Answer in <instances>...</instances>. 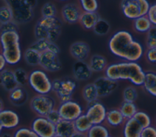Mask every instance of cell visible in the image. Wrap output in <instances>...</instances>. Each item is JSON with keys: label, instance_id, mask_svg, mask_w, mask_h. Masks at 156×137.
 Wrapping results in <instances>:
<instances>
[{"label": "cell", "instance_id": "2e32d148", "mask_svg": "<svg viewBox=\"0 0 156 137\" xmlns=\"http://www.w3.org/2000/svg\"><path fill=\"white\" fill-rule=\"evenodd\" d=\"M80 7L74 3L65 4L62 9L61 15L62 19L69 24H75L79 22L83 11Z\"/></svg>", "mask_w": 156, "mask_h": 137}, {"label": "cell", "instance_id": "7bdbcfd3", "mask_svg": "<svg viewBox=\"0 0 156 137\" xmlns=\"http://www.w3.org/2000/svg\"><path fill=\"white\" fill-rule=\"evenodd\" d=\"M8 31H17L18 32V27L17 23L12 20L7 23L1 24V33Z\"/></svg>", "mask_w": 156, "mask_h": 137}, {"label": "cell", "instance_id": "74e56055", "mask_svg": "<svg viewBox=\"0 0 156 137\" xmlns=\"http://www.w3.org/2000/svg\"><path fill=\"white\" fill-rule=\"evenodd\" d=\"M14 75L19 86H23L28 83L29 75L22 68H17L14 71Z\"/></svg>", "mask_w": 156, "mask_h": 137}, {"label": "cell", "instance_id": "7a4b0ae2", "mask_svg": "<svg viewBox=\"0 0 156 137\" xmlns=\"http://www.w3.org/2000/svg\"><path fill=\"white\" fill-rule=\"evenodd\" d=\"M146 72L136 61H124L110 64L105 70V76L118 81L129 80L136 86L143 85Z\"/></svg>", "mask_w": 156, "mask_h": 137}, {"label": "cell", "instance_id": "3957f363", "mask_svg": "<svg viewBox=\"0 0 156 137\" xmlns=\"http://www.w3.org/2000/svg\"><path fill=\"white\" fill-rule=\"evenodd\" d=\"M1 54L7 64L15 65L22 58V51L20 43V35L17 31H8L1 33Z\"/></svg>", "mask_w": 156, "mask_h": 137}, {"label": "cell", "instance_id": "d6986e66", "mask_svg": "<svg viewBox=\"0 0 156 137\" xmlns=\"http://www.w3.org/2000/svg\"><path fill=\"white\" fill-rule=\"evenodd\" d=\"M69 52L77 61H85L89 56L90 47L85 42L76 41L71 45Z\"/></svg>", "mask_w": 156, "mask_h": 137}, {"label": "cell", "instance_id": "6da1fadb", "mask_svg": "<svg viewBox=\"0 0 156 137\" xmlns=\"http://www.w3.org/2000/svg\"><path fill=\"white\" fill-rule=\"evenodd\" d=\"M108 48L112 54L127 61H137L143 54V47L126 30L115 33L108 41Z\"/></svg>", "mask_w": 156, "mask_h": 137}, {"label": "cell", "instance_id": "60d3db41", "mask_svg": "<svg viewBox=\"0 0 156 137\" xmlns=\"http://www.w3.org/2000/svg\"><path fill=\"white\" fill-rule=\"evenodd\" d=\"M50 41L46 39H37V40L33 43L30 47L35 49L40 53H42L46 51H48Z\"/></svg>", "mask_w": 156, "mask_h": 137}, {"label": "cell", "instance_id": "8992f818", "mask_svg": "<svg viewBox=\"0 0 156 137\" xmlns=\"http://www.w3.org/2000/svg\"><path fill=\"white\" fill-rule=\"evenodd\" d=\"M121 6L124 15L134 20L147 15L150 4L147 0H122Z\"/></svg>", "mask_w": 156, "mask_h": 137}, {"label": "cell", "instance_id": "d4e9b609", "mask_svg": "<svg viewBox=\"0 0 156 137\" xmlns=\"http://www.w3.org/2000/svg\"><path fill=\"white\" fill-rule=\"evenodd\" d=\"M73 122L76 130L83 133H87L93 125L92 121L85 113Z\"/></svg>", "mask_w": 156, "mask_h": 137}, {"label": "cell", "instance_id": "d590c367", "mask_svg": "<svg viewBox=\"0 0 156 137\" xmlns=\"http://www.w3.org/2000/svg\"><path fill=\"white\" fill-rule=\"evenodd\" d=\"M42 17L51 18L56 16L57 9L55 5L52 2H46L41 7Z\"/></svg>", "mask_w": 156, "mask_h": 137}, {"label": "cell", "instance_id": "e0dca14e", "mask_svg": "<svg viewBox=\"0 0 156 137\" xmlns=\"http://www.w3.org/2000/svg\"><path fill=\"white\" fill-rule=\"evenodd\" d=\"M143 129L134 118L127 119L123 124V137H141Z\"/></svg>", "mask_w": 156, "mask_h": 137}, {"label": "cell", "instance_id": "f1b7e54d", "mask_svg": "<svg viewBox=\"0 0 156 137\" xmlns=\"http://www.w3.org/2000/svg\"><path fill=\"white\" fill-rule=\"evenodd\" d=\"M87 137H107L110 135L107 126L103 124H93L86 133Z\"/></svg>", "mask_w": 156, "mask_h": 137}, {"label": "cell", "instance_id": "4fadbf2b", "mask_svg": "<svg viewBox=\"0 0 156 137\" xmlns=\"http://www.w3.org/2000/svg\"><path fill=\"white\" fill-rule=\"evenodd\" d=\"M39 65L49 72H57L62 68V63L58 54L49 51L41 53Z\"/></svg>", "mask_w": 156, "mask_h": 137}, {"label": "cell", "instance_id": "9f6ffc18", "mask_svg": "<svg viewBox=\"0 0 156 137\" xmlns=\"http://www.w3.org/2000/svg\"><path fill=\"white\" fill-rule=\"evenodd\" d=\"M107 137H113V136H110V135H109V136H108Z\"/></svg>", "mask_w": 156, "mask_h": 137}, {"label": "cell", "instance_id": "5b68a950", "mask_svg": "<svg viewBox=\"0 0 156 137\" xmlns=\"http://www.w3.org/2000/svg\"><path fill=\"white\" fill-rule=\"evenodd\" d=\"M28 83L38 94H48L52 90V81L41 69L33 70L29 74Z\"/></svg>", "mask_w": 156, "mask_h": 137}, {"label": "cell", "instance_id": "83f0119b", "mask_svg": "<svg viewBox=\"0 0 156 137\" xmlns=\"http://www.w3.org/2000/svg\"><path fill=\"white\" fill-rule=\"evenodd\" d=\"M152 24L147 15L140 16L133 21V27L135 30L140 33L147 32L152 27Z\"/></svg>", "mask_w": 156, "mask_h": 137}, {"label": "cell", "instance_id": "ab89813d", "mask_svg": "<svg viewBox=\"0 0 156 137\" xmlns=\"http://www.w3.org/2000/svg\"><path fill=\"white\" fill-rule=\"evenodd\" d=\"M13 137H40L31 128L21 127L13 133Z\"/></svg>", "mask_w": 156, "mask_h": 137}, {"label": "cell", "instance_id": "681fc988", "mask_svg": "<svg viewBox=\"0 0 156 137\" xmlns=\"http://www.w3.org/2000/svg\"><path fill=\"white\" fill-rule=\"evenodd\" d=\"M7 64L6 60L4 57V56L1 54L0 55V71H2L5 69L6 65Z\"/></svg>", "mask_w": 156, "mask_h": 137}, {"label": "cell", "instance_id": "7dc6e473", "mask_svg": "<svg viewBox=\"0 0 156 137\" xmlns=\"http://www.w3.org/2000/svg\"><path fill=\"white\" fill-rule=\"evenodd\" d=\"M146 57L150 63L156 65V47L149 48L146 53Z\"/></svg>", "mask_w": 156, "mask_h": 137}, {"label": "cell", "instance_id": "484cf974", "mask_svg": "<svg viewBox=\"0 0 156 137\" xmlns=\"http://www.w3.org/2000/svg\"><path fill=\"white\" fill-rule=\"evenodd\" d=\"M143 86L149 94L156 97V73L146 72Z\"/></svg>", "mask_w": 156, "mask_h": 137}, {"label": "cell", "instance_id": "7402d4cb", "mask_svg": "<svg viewBox=\"0 0 156 137\" xmlns=\"http://www.w3.org/2000/svg\"><path fill=\"white\" fill-rule=\"evenodd\" d=\"M126 121L119 109L112 108L107 111L105 122L110 127H116L123 125Z\"/></svg>", "mask_w": 156, "mask_h": 137}, {"label": "cell", "instance_id": "9c48e42d", "mask_svg": "<svg viewBox=\"0 0 156 137\" xmlns=\"http://www.w3.org/2000/svg\"><path fill=\"white\" fill-rule=\"evenodd\" d=\"M32 110L40 116H46L55 109V101L49 94H37L30 100Z\"/></svg>", "mask_w": 156, "mask_h": 137}, {"label": "cell", "instance_id": "9a60e30c", "mask_svg": "<svg viewBox=\"0 0 156 137\" xmlns=\"http://www.w3.org/2000/svg\"><path fill=\"white\" fill-rule=\"evenodd\" d=\"M97 89L99 97H105L113 93L118 86L117 81L107 76L99 77L93 83Z\"/></svg>", "mask_w": 156, "mask_h": 137}, {"label": "cell", "instance_id": "44dd1931", "mask_svg": "<svg viewBox=\"0 0 156 137\" xmlns=\"http://www.w3.org/2000/svg\"><path fill=\"white\" fill-rule=\"evenodd\" d=\"M101 19L96 12L83 11L79 19V23L85 29H93L94 27Z\"/></svg>", "mask_w": 156, "mask_h": 137}, {"label": "cell", "instance_id": "e575fe53", "mask_svg": "<svg viewBox=\"0 0 156 137\" xmlns=\"http://www.w3.org/2000/svg\"><path fill=\"white\" fill-rule=\"evenodd\" d=\"M13 20V15L12 9L7 5H3L0 9L1 24Z\"/></svg>", "mask_w": 156, "mask_h": 137}, {"label": "cell", "instance_id": "8d00e7d4", "mask_svg": "<svg viewBox=\"0 0 156 137\" xmlns=\"http://www.w3.org/2000/svg\"><path fill=\"white\" fill-rule=\"evenodd\" d=\"M133 118L139 124L141 125L144 128L150 126L151 124V119L150 116L144 111H138Z\"/></svg>", "mask_w": 156, "mask_h": 137}, {"label": "cell", "instance_id": "ffe728a7", "mask_svg": "<svg viewBox=\"0 0 156 137\" xmlns=\"http://www.w3.org/2000/svg\"><path fill=\"white\" fill-rule=\"evenodd\" d=\"M0 79L3 88L9 92L19 86L16 80L14 72L11 70L4 69L1 71Z\"/></svg>", "mask_w": 156, "mask_h": 137}, {"label": "cell", "instance_id": "d6a6232c", "mask_svg": "<svg viewBox=\"0 0 156 137\" xmlns=\"http://www.w3.org/2000/svg\"><path fill=\"white\" fill-rule=\"evenodd\" d=\"M93 31L96 35H104L110 30V25L107 21L101 18L93 28Z\"/></svg>", "mask_w": 156, "mask_h": 137}, {"label": "cell", "instance_id": "277c9868", "mask_svg": "<svg viewBox=\"0 0 156 137\" xmlns=\"http://www.w3.org/2000/svg\"><path fill=\"white\" fill-rule=\"evenodd\" d=\"M62 22L57 17H42L37 23L34 28V35L37 39H46L55 42L62 30Z\"/></svg>", "mask_w": 156, "mask_h": 137}, {"label": "cell", "instance_id": "4316f807", "mask_svg": "<svg viewBox=\"0 0 156 137\" xmlns=\"http://www.w3.org/2000/svg\"><path fill=\"white\" fill-rule=\"evenodd\" d=\"M82 96L88 104L97 101L99 95L94 84L89 83L85 85L82 90Z\"/></svg>", "mask_w": 156, "mask_h": 137}, {"label": "cell", "instance_id": "f6af8a7d", "mask_svg": "<svg viewBox=\"0 0 156 137\" xmlns=\"http://www.w3.org/2000/svg\"><path fill=\"white\" fill-rule=\"evenodd\" d=\"M147 16L152 25L156 26V3L150 5Z\"/></svg>", "mask_w": 156, "mask_h": 137}, {"label": "cell", "instance_id": "b9f144b4", "mask_svg": "<svg viewBox=\"0 0 156 137\" xmlns=\"http://www.w3.org/2000/svg\"><path fill=\"white\" fill-rule=\"evenodd\" d=\"M146 45L149 48L156 47V26L152 25L147 32Z\"/></svg>", "mask_w": 156, "mask_h": 137}, {"label": "cell", "instance_id": "cb8c5ba5", "mask_svg": "<svg viewBox=\"0 0 156 137\" xmlns=\"http://www.w3.org/2000/svg\"><path fill=\"white\" fill-rule=\"evenodd\" d=\"M88 64L91 71L95 72L105 71L108 66L106 58L104 56L98 54L91 56Z\"/></svg>", "mask_w": 156, "mask_h": 137}, {"label": "cell", "instance_id": "1f68e13d", "mask_svg": "<svg viewBox=\"0 0 156 137\" xmlns=\"http://www.w3.org/2000/svg\"><path fill=\"white\" fill-rule=\"evenodd\" d=\"M26 97V91L20 86L10 91L9 98L10 100L16 104H22Z\"/></svg>", "mask_w": 156, "mask_h": 137}, {"label": "cell", "instance_id": "bcb514c9", "mask_svg": "<svg viewBox=\"0 0 156 137\" xmlns=\"http://www.w3.org/2000/svg\"><path fill=\"white\" fill-rule=\"evenodd\" d=\"M141 137H156V128L151 125L144 128Z\"/></svg>", "mask_w": 156, "mask_h": 137}, {"label": "cell", "instance_id": "816d5d0a", "mask_svg": "<svg viewBox=\"0 0 156 137\" xmlns=\"http://www.w3.org/2000/svg\"><path fill=\"white\" fill-rule=\"evenodd\" d=\"M70 137H87V135L86 133L76 131Z\"/></svg>", "mask_w": 156, "mask_h": 137}, {"label": "cell", "instance_id": "836d02e7", "mask_svg": "<svg viewBox=\"0 0 156 137\" xmlns=\"http://www.w3.org/2000/svg\"><path fill=\"white\" fill-rule=\"evenodd\" d=\"M82 11L96 12L98 8V0H79Z\"/></svg>", "mask_w": 156, "mask_h": 137}, {"label": "cell", "instance_id": "f35d334b", "mask_svg": "<svg viewBox=\"0 0 156 137\" xmlns=\"http://www.w3.org/2000/svg\"><path fill=\"white\" fill-rule=\"evenodd\" d=\"M138 93L136 89L133 86L126 87L123 91V99L124 101L134 102L136 99Z\"/></svg>", "mask_w": 156, "mask_h": 137}, {"label": "cell", "instance_id": "ee69618b", "mask_svg": "<svg viewBox=\"0 0 156 137\" xmlns=\"http://www.w3.org/2000/svg\"><path fill=\"white\" fill-rule=\"evenodd\" d=\"M46 117L50 122L55 125L62 119L58 110L56 108L52 110Z\"/></svg>", "mask_w": 156, "mask_h": 137}, {"label": "cell", "instance_id": "ac0fdd59", "mask_svg": "<svg viewBox=\"0 0 156 137\" xmlns=\"http://www.w3.org/2000/svg\"><path fill=\"white\" fill-rule=\"evenodd\" d=\"M92 72L89 64L85 61H77L73 66V74L77 80L82 81L89 79Z\"/></svg>", "mask_w": 156, "mask_h": 137}, {"label": "cell", "instance_id": "f5cc1de1", "mask_svg": "<svg viewBox=\"0 0 156 137\" xmlns=\"http://www.w3.org/2000/svg\"><path fill=\"white\" fill-rule=\"evenodd\" d=\"M0 137H13V135H11L10 133H9L8 132H4V133H1Z\"/></svg>", "mask_w": 156, "mask_h": 137}, {"label": "cell", "instance_id": "5bb4252c", "mask_svg": "<svg viewBox=\"0 0 156 137\" xmlns=\"http://www.w3.org/2000/svg\"><path fill=\"white\" fill-rule=\"evenodd\" d=\"M20 116L16 112L9 109L0 111V131L2 130H12L20 124Z\"/></svg>", "mask_w": 156, "mask_h": 137}, {"label": "cell", "instance_id": "603a6c76", "mask_svg": "<svg viewBox=\"0 0 156 137\" xmlns=\"http://www.w3.org/2000/svg\"><path fill=\"white\" fill-rule=\"evenodd\" d=\"M56 134L63 137H70L76 130L74 122L62 119L55 124Z\"/></svg>", "mask_w": 156, "mask_h": 137}, {"label": "cell", "instance_id": "52a82bcc", "mask_svg": "<svg viewBox=\"0 0 156 137\" xmlns=\"http://www.w3.org/2000/svg\"><path fill=\"white\" fill-rule=\"evenodd\" d=\"M12 10L13 21L17 24H24L30 21L34 16L33 9L28 7L24 0H3Z\"/></svg>", "mask_w": 156, "mask_h": 137}, {"label": "cell", "instance_id": "db71d44e", "mask_svg": "<svg viewBox=\"0 0 156 137\" xmlns=\"http://www.w3.org/2000/svg\"><path fill=\"white\" fill-rule=\"evenodd\" d=\"M53 137H63V136H60V135H58V134H55Z\"/></svg>", "mask_w": 156, "mask_h": 137}, {"label": "cell", "instance_id": "4dcf8cb0", "mask_svg": "<svg viewBox=\"0 0 156 137\" xmlns=\"http://www.w3.org/2000/svg\"><path fill=\"white\" fill-rule=\"evenodd\" d=\"M119 109L126 120L133 118L136 113L138 111L137 107L134 102L126 101H124L121 104Z\"/></svg>", "mask_w": 156, "mask_h": 137}, {"label": "cell", "instance_id": "f907efd6", "mask_svg": "<svg viewBox=\"0 0 156 137\" xmlns=\"http://www.w3.org/2000/svg\"><path fill=\"white\" fill-rule=\"evenodd\" d=\"M24 2L26 5L32 9H33L37 5V0H24Z\"/></svg>", "mask_w": 156, "mask_h": 137}, {"label": "cell", "instance_id": "7c38bea8", "mask_svg": "<svg viewBox=\"0 0 156 137\" xmlns=\"http://www.w3.org/2000/svg\"><path fill=\"white\" fill-rule=\"evenodd\" d=\"M107 111L105 105L97 100L88 104L85 113L90 119L93 124H101L105 122Z\"/></svg>", "mask_w": 156, "mask_h": 137}, {"label": "cell", "instance_id": "30bf717a", "mask_svg": "<svg viewBox=\"0 0 156 137\" xmlns=\"http://www.w3.org/2000/svg\"><path fill=\"white\" fill-rule=\"evenodd\" d=\"M62 119L74 121L77 118L83 113L81 105L73 100L61 102L57 108Z\"/></svg>", "mask_w": 156, "mask_h": 137}, {"label": "cell", "instance_id": "11a10c76", "mask_svg": "<svg viewBox=\"0 0 156 137\" xmlns=\"http://www.w3.org/2000/svg\"><path fill=\"white\" fill-rule=\"evenodd\" d=\"M58 1H68V0H58Z\"/></svg>", "mask_w": 156, "mask_h": 137}, {"label": "cell", "instance_id": "8fae6325", "mask_svg": "<svg viewBox=\"0 0 156 137\" xmlns=\"http://www.w3.org/2000/svg\"><path fill=\"white\" fill-rule=\"evenodd\" d=\"M31 128L40 137H53L56 134L55 125L45 116H38L35 118L31 124Z\"/></svg>", "mask_w": 156, "mask_h": 137}, {"label": "cell", "instance_id": "c3c4849f", "mask_svg": "<svg viewBox=\"0 0 156 137\" xmlns=\"http://www.w3.org/2000/svg\"><path fill=\"white\" fill-rule=\"evenodd\" d=\"M48 51H51V52H53V53H54V54H58L59 52H60V48H59L58 46L55 43V42L50 41Z\"/></svg>", "mask_w": 156, "mask_h": 137}, {"label": "cell", "instance_id": "ba28073f", "mask_svg": "<svg viewBox=\"0 0 156 137\" xmlns=\"http://www.w3.org/2000/svg\"><path fill=\"white\" fill-rule=\"evenodd\" d=\"M76 86V82L71 79H55L52 81V90L56 94L61 102L71 100Z\"/></svg>", "mask_w": 156, "mask_h": 137}, {"label": "cell", "instance_id": "f546056e", "mask_svg": "<svg viewBox=\"0 0 156 137\" xmlns=\"http://www.w3.org/2000/svg\"><path fill=\"white\" fill-rule=\"evenodd\" d=\"M40 55V52L29 47L24 52V58L29 65L34 66L39 65Z\"/></svg>", "mask_w": 156, "mask_h": 137}]
</instances>
